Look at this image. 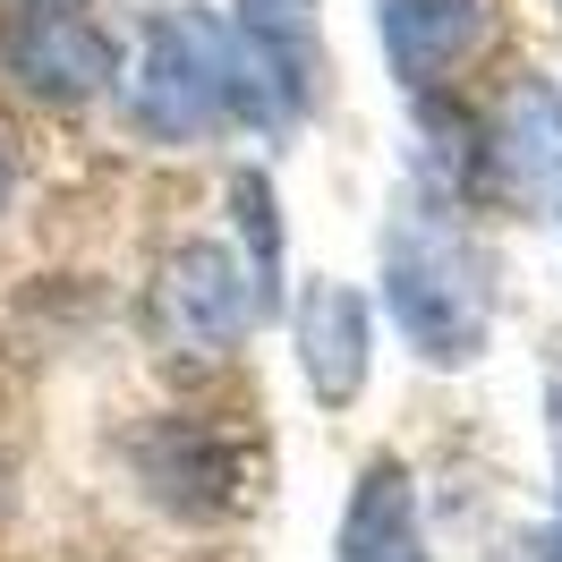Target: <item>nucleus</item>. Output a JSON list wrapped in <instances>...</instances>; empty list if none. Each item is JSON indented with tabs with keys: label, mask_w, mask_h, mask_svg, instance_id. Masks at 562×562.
Segmentation results:
<instances>
[{
	"label": "nucleus",
	"mask_w": 562,
	"mask_h": 562,
	"mask_svg": "<svg viewBox=\"0 0 562 562\" xmlns=\"http://www.w3.org/2000/svg\"><path fill=\"white\" fill-rule=\"evenodd\" d=\"M128 128L154 145H196L213 128H273V103L256 86L239 26L213 9H162L128 77Z\"/></svg>",
	"instance_id": "nucleus-1"
},
{
	"label": "nucleus",
	"mask_w": 562,
	"mask_h": 562,
	"mask_svg": "<svg viewBox=\"0 0 562 562\" xmlns=\"http://www.w3.org/2000/svg\"><path fill=\"white\" fill-rule=\"evenodd\" d=\"M231 26H239L247 60H256V86H265L273 120H307V111H316V86H324L307 9H299V0H239Z\"/></svg>",
	"instance_id": "nucleus-7"
},
{
	"label": "nucleus",
	"mask_w": 562,
	"mask_h": 562,
	"mask_svg": "<svg viewBox=\"0 0 562 562\" xmlns=\"http://www.w3.org/2000/svg\"><path fill=\"white\" fill-rule=\"evenodd\" d=\"M486 35V0H384V52L409 86L460 69Z\"/></svg>",
	"instance_id": "nucleus-9"
},
{
	"label": "nucleus",
	"mask_w": 562,
	"mask_h": 562,
	"mask_svg": "<svg viewBox=\"0 0 562 562\" xmlns=\"http://www.w3.org/2000/svg\"><path fill=\"white\" fill-rule=\"evenodd\" d=\"M299 9H307V0H299Z\"/></svg>",
	"instance_id": "nucleus-13"
},
{
	"label": "nucleus",
	"mask_w": 562,
	"mask_h": 562,
	"mask_svg": "<svg viewBox=\"0 0 562 562\" xmlns=\"http://www.w3.org/2000/svg\"><path fill=\"white\" fill-rule=\"evenodd\" d=\"M554 443H562V426H554ZM546 562H562V512H554V537H546Z\"/></svg>",
	"instance_id": "nucleus-11"
},
{
	"label": "nucleus",
	"mask_w": 562,
	"mask_h": 562,
	"mask_svg": "<svg viewBox=\"0 0 562 562\" xmlns=\"http://www.w3.org/2000/svg\"><path fill=\"white\" fill-rule=\"evenodd\" d=\"M0 69L35 103H94L120 77V43L94 0H0Z\"/></svg>",
	"instance_id": "nucleus-3"
},
{
	"label": "nucleus",
	"mask_w": 562,
	"mask_h": 562,
	"mask_svg": "<svg viewBox=\"0 0 562 562\" xmlns=\"http://www.w3.org/2000/svg\"><path fill=\"white\" fill-rule=\"evenodd\" d=\"M384 290H392L401 333L418 341V358L469 367L486 350V265H477V247L460 239V222L443 205H409L392 222Z\"/></svg>",
	"instance_id": "nucleus-2"
},
{
	"label": "nucleus",
	"mask_w": 562,
	"mask_h": 562,
	"mask_svg": "<svg viewBox=\"0 0 562 562\" xmlns=\"http://www.w3.org/2000/svg\"><path fill=\"white\" fill-rule=\"evenodd\" d=\"M265 299H256V273H239V256L222 239H179L154 273V333L188 358H231L256 333Z\"/></svg>",
	"instance_id": "nucleus-4"
},
{
	"label": "nucleus",
	"mask_w": 562,
	"mask_h": 562,
	"mask_svg": "<svg viewBox=\"0 0 562 562\" xmlns=\"http://www.w3.org/2000/svg\"><path fill=\"white\" fill-rule=\"evenodd\" d=\"M477 145H486V154H477V162H486V188L503 205L562 213V94L554 86H537V77L512 86Z\"/></svg>",
	"instance_id": "nucleus-5"
},
{
	"label": "nucleus",
	"mask_w": 562,
	"mask_h": 562,
	"mask_svg": "<svg viewBox=\"0 0 562 562\" xmlns=\"http://www.w3.org/2000/svg\"><path fill=\"white\" fill-rule=\"evenodd\" d=\"M333 562H426V520H418V486L392 452H375L358 469L350 503H341V554Z\"/></svg>",
	"instance_id": "nucleus-8"
},
{
	"label": "nucleus",
	"mask_w": 562,
	"mask_h": 562,
	"mask_svg": "<svg viewBox=\"0 0 562 562\" xmlns=\"http://www.w3.org/2000/svg\"><path fill=\"white\" fill-rule=\"evenodd\" d=\"M231 205H239L247 256H256V299H265V316H273V307H281V222H273V179H265V171H239V179H231Z\"/></svg>",
	"instance_id": "nucleus-10"
},
{
	"label": "nucleus",
	"mask_w": 562,
	"mask_h": 562,
	"mask_svg": "<svg viewBox=\"0 0 562 562\" xmlns=\"http://www.w3.org/2000/svg\"><path fill=\"white\" fill-rule=\"evenodd\" d=\"M290 350H299V375L324 409H350L367 392V358H375V316L350 281H307L299 307H290Z\"/></svg>",
	"instance_id": "nucleus-6"
},
{
	"label": "nucleus",
	"mask_w": 562,
	"mask_h": 562,
	"mask_svg": "<svg viewBox=\"0 0 562 562\" xmlns=\"http://www.w3.org/2000/svg\"><path fill=\"white\" fill-rule=\"evenodd\" d=\"M0 205H9V154H0Z\"/></svg>",
	"instance_id": "nucleus-12"
}]
</instances>
